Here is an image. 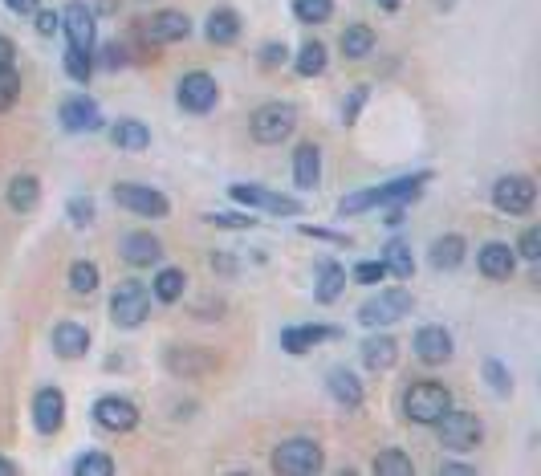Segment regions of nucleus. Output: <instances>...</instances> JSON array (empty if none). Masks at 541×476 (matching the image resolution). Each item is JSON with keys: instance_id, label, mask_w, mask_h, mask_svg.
I'll use <instances>...</instances> for the list:
<instances>
[{"instance_id": "a211bd4d", "label": "nucleus", "mask_w": 541, "mask_h": 476, "mask_svg": "<svg viewBox=\"0 0 541 476\" xmlns=\"http://www.w3.org/2000/svg\"><path fill=\"white\" fill-rule=\"evenodd\" d=\"M118 257H123L131 269H151V265H159L163 261V241L155 232H127L123 241H118Z\"/></svg>"}, {"instance_id": "5fc2aeb1", "label": "nucleus", "mask_w": 541, "mask_h": 476, "mask_svg": "<svg viewBox=\"0 0 541 476\" xmlns=\"http://www.w3.org/2000/svg\"><path fill=\"white\" fill-rule=\"evenodd\" d=\"M212 269H220V273H236V261H232L228 253H212Z\"/></svg>"}, {"instance_id": "a18cd8bd", "label": "nucleus", "mask_w": 541, "mask_h": 476, "mask_svg": "<svg viewBox=\"0 0 541 476\" xmlns=\"http://www.w3.org/2000/svg\"><path fill=\"white\" fill-rule=\"evenodd\" d=\"M350 277H354L358 285H379V281H387L391 273H387V265H383V257H379V261H358V265L350 269Z\"/></svg>"}, {"instance_id": "c9c22d12", "label": "nucleus", "mask_w": 541, "mask_h": 476, "mask_svg": "<svg viewBox=\"0 0 541 476\" xmlns=\"http://www.w3.org/2000/svg\"><path fill=\"white\" fill-rule=\"evenodd\" d=\"M371 468H375L379 476H411V472H415L411 456H407V452H399V448H387V452H379Z\"/></svg>"}, {"instance_id": "39448f33", "label": "nucleus", "mask_w": 541, "mask_h": 476, "mask_svg": "<svg viewBox=\"0 0 541 476\" xmlns=\"http://www.w3.org/2000/svg\"><path fill=\"white\" fill-rule=\"evenodd\" d=\"M326 468V456H322V444L310 440V436H289L273 448V472H285V476H310V472H322Z\"/></svg>"}, {"instance_id": "864d4df0", "label": "nucleus", "mask_w": 541, "mask_h": 476, "mask_svg": "<svg viewBox=\"0 0 541 476\" xmlns=\"http://www.w3.org/2000/svg\"><path fill=\"white\" fill-rule=\"evenodd\" d=\"M456 472L468 476V472H476V468H472V464H456V460H444V464H440V476H456Z\"/></svg>"}, {"instance_id": "e433bc0d", "label": "nucleus", "mask_w": 541, "mask_h": 476, "mask_svg": "<svg viewBox=\"0 0 541 476\" xmlns=\"http://www.w3.org/2000/svg\"><path fill=\"white\" fill-rule=\"evenodd\" d=\"M66 78L86 86L94 78V53H82V49H66Z\"/></svg>"}, {"instance_id": "412c9836", "label": "nucleus", "mask_w": 541, "mask_h": 476, "mask_svg": "<svg viewBox=\"0 0 541 476\" xmlns=\"http://www.w3.org/2000/svg\"><path fill=\"white\" fill-rule=\"evenodd\" d=\"M49 346L57 359H82L90 350V330L82 322H57L53 334H49Z\"/></svg>"}, {"instance_id": "4c0bfd02", "label": "nucleus", "mask_w": 541, "mask_h": 476, "mask_svg": "<svg viewBox=\"0 0 541 476\" xmlns=\"http://www.w3.org/2000/svg\"><path fill=\"white\" fill-rule=\"evenodd\" d=\"M74 472H78V476H110V472H114V460H110L106 452H82V456L74 460Z\"/></svg>"}, {"instance_id": "f8f14e48", "label": "nucleus", "mask_w": 541, "mask_h": 476, "mask_svg": "<svg viewBox=\"0 0 541 476\" xmlns=\"http://www.w3.org/2000/svg\"><path fill=\"white\" fill-rule=\"evenodd\" d=\"M62 33L70 41V49H82V53H94L98 45V17L86 0H70L62 9Z\"/></svg>"}, {"instance_id": "72a5a7b5", "label": "nucleus", "mask_w": 541, "mask_h": 476, "mask_svg": "<svg viewBox=\"0 0 541 476\" xmlns=\"http://www.w3.org/2000/svg\"><path fill=\"white\" fill-rule=\"evenodd\" d=\"M293 17L297 25H326L334 17V0H293Z\"/></svg>"}, {"instance_id": "dca6fc26", "label": "nucleus", "mask_w": 541, "mask_h": 476, "mask_svg": "<svg viewBox=\"0 0 541 476\" xmlns=\"http://www.w3.org/2000/svg\"><path fill=\"white\" fill-rule=\"evenodd\" d=\"M411 350H415V359H419V363L440 367V363H448V359H452L456 342H452V334H448L444 326H419V330H415V338H411Z\"/></svg>"}, {"instance_id": "6e6d98bb", "label": "nucleus", "mask_w": 541, "mask_h": 476, "mask_svg": "<svg viewBox=\"0 0 541 476\" xmlns=\"http://www.w3.org/2000/svg\"><path fill=\"white\" fill-rule=\"evenodd\" d=\"M13 472H17V464L9 456H0V476H13Z\"/></svg>"}, {"instance_id": "7ed1b4c3", "label": "nucleus", "mask_w": 541, "mask_h": 476, "mask_svg": "<svg viewBox=\"0 0 541 476\" xmlns=\"http://www.w3.org/2000/svg\"><path fill=\"white\" fill-rule=\"evenodd\" d=\"M151 318V289L143 281H118L110 293V322L118 330H139Z\"/></svg>"}, {"instance_id": "20e7f679", "label": "nucleus", "mask_w": 541, "mask_h": 476, "mask_svg": "<svg viewBox=\"0 0 541 476\" xmlns=\"http://www.w3.org/2000/svg\"><path fill=\"white\" fill-rule=\"evenodd\" d=\"M293 131H297V106L293 102H261L249 114V135L257 143H265V147L285 143Z\"/></svg>"}, {"instance_id": "393cba45", "label": "nucleus", "mask_w": 541, "mask_h": 476, "mask_svg": "<svg viewBox=\"0 0 541 476\" xmlns=\"http://www.w3.org/2000/svg\"><path fill=\"white\" fill-rule=\"evenodd\" d=\"M464 257H468V241H464L460 232L436 236V241H432V249H428V261H432V269H440V273H452V269H460V265H464Z\"/></svg>"}, {"instance_id": "4d7b16f0", "label": "nucleus", "mask_w": 541, "mask_h": 476, "mask_svg": "<svg viewBox=\"0 0 541 476\" xmlns=\"http://www.w3.org/2000/svg\"><path fill=\"white\" fill-rule=\"evenodd\" d=\"M399 5H403V0H379V9H383V13H395Z\"/></svg>"}, {"instance_id": "de8ad7c7", "label": "nucleus", "mask_w": 541, "mask_h": 476, "mask_svg": "<svg viewBox=\"0 0 541 476\" xmlns=\"http://www.w3.org/2000/svg\"><path fill=\"white\" fill-rule=\"evenodd\" d=\"M297 232H302V236H314V241H330V245H354L346 232H330V228H314V224H302Z\"/></svg>"}, {"instance_id": "1a4fd4ad", "label": "nucleus", "mask_w": 541, "mask_h": 476, "mask_svg": "<svg viewBox=\"0 0 541 476\" xmlns=\"http://www.w3.org/2000/svg\"><path fill=\"white\" fill-rule=\"evenodd\" d=\"M114 204L123 208V212H135V216H147V220H163L171 212V200L151 188V184H135V180H123V184H114L110 188Z\"/></svg>"}, {"instance_id": "423d86ee", "label": "nucleus", "mask_w": 541, "mask_h": 476, "mask_svg": "<svg viewBox=\"0 0 541 476\" xmlns=\"http://www.w3.org/2000/svg\"><path fill=\"white\" fill-rule=\"evenodd\" d=\"M411 289H403V285H391V289H379L375 297H367L363 306H358V322L363 326H371V330H379V326H395V322H403L407 314H411Z\"/></svg>"}, {"instance_id": "f257e3e1", "label": "nucleus", "mask_w": 541, "mask_h": 476, "mask_svg": "<svg viewBox=\"0 0 541 476\" xmlns=\"http://www.w3.org/2000/svg\"><path fill=\"white\" fill-rule=\"evenodd\" d=\"M432 184V171H415V175H399V180H387L379 188H363L338 200V216H358L371 208H387V204H411L424 196V188Z\"/></svg>"}, {"instance_id": "b1692460", "label": "nucleus", "mask_w": 541, "mask_h": 476, "mask_svg": "<svg viewBox=\"0 0 541 476\" xmlns=\"http://www.w3.org/2000/svg\"><path fill=\"white\" fill-rule=\"evenodd\" d=\"M326 391L338 407H363V383H358V375L350 367H330L326 371Z\"/></svg>"}, {"instance_id": "2eb2a0df", "label": "nucleus", "mask_w": 541, "mask_h": 476, "mask_svg": "<svg viewBox=\"0 0 541 476\" xmlns=\"http://www.w3.org/2000/svg\"><path fill=\"white\" fill-rule=\"evenodd\" d=\"M143 37H147L151 45L188 41V37H192V17L179 13V9H159V13H151V21H143Z\"/></svg>"}, {"instance_id": "473e14b6", "label": "nucleus", "mask_w": 541, "mask_h": 476, "mask_svg": "<svg viewBox=\"0 0 541 476\" xmlns=\"http://www.w3.org/2000/svg\"><path fill=\"white\" fill-rule=\"evenodd\" d=\"M383 265H387V273L391 277H399V281H411V273H415V261H411V245L407 241H387L383 245Z\"/></svg>"}, {"instance_id": "79ce46f5", "label": "nucleus", "mask_w": 541, "mask_h": 476, "mask_svg": "<svg viewBox=\"0 0 541 476\" xmlns=\"http://www.w3.org/2000/svg\"><path fill=\"white\" fill-rule=\"evenodd\" d=\"M521 261H529V265H537L541 261V228L537 224H529L525 232H521V241H517V249H513Z\"/></svg>"}, {"instance_id": "9b49d317", "label": "nucleus", "mask_w": 541, "mask_h": 476, "mask_svg": "<svg viewBox=\"0 0 541 476\" xmlns=\"http://www.w3.org/2000/svg\"><path fill=\"white\" fill-rule=\"evenodd\" d=\"M175 102H179V110H184V114H212V110H216V102H220V86H216V78H212V74L192 70V74L179 78V86H175Z\"/></svg>"}, {"instance_id": "bb28decb", "label": "nucleus", "mask_w": 541, "mask_h": 476, "mask_svg": "<svg viewBox=\"0 0 541 476\" xmlns=\"http://www.w3.org/2000/svg\"><path fill=\"white\" fill-rule=\"evenodd\" d=\"M240 33H245V25H240V13L228 9V5H224V9H212L208 21H204V37H208L212 45H236Z\"/></svg>"}, {"instance_id": "4468645a", "label": "nucleus", "mask_w": 541, "mask_h": 476, "mask_svg": "<svg viewBox=\"0 0 541 476\" xmlns=\"http://www.w3.org/2000/svg\"><path fill=\"white\" fill-rule=\"evenodd\" d=\"M57 123H62L70 135H94V131H102L106 118H102V106L94 98L74 94V98L62 102V110H57Z\"/></svg>"}, {"instance_id": "f3484780", "label": "nucleus", "mask_w": 541, "mask_h": 476, "mask_svg": "<svg viewBox=\"0 0 541 476\" xmlns=\"http://www.w3.org/2000/svg\"><path fill=\"white\" fill-rule=\"evenodd\" d=\"M62 424H66V395L57 387H41L33 395V428L41 436H57Z\"/></svg>"}, {"instance_id": "a19ab883", "label": "nucleus", "mask_w": 541, "mask_h": 476, "mask_svg": "<svg viewBox=\"0 0 541 476\" xmlns=\"http://www.w3.org/2000/svg\"><path fill=\"white\" fill-rule=\"evenodd\" d=\"M204 224H212V228H257L261 220H253V212H204Z\"/></svg>"}, {"instance_id": "8fccbe9b", "label": "nucleus", "mask_w": 541, "mask_h": 476, "mask_svg": "<svg viewBox=\"0 0 541 476\" xmlns=\"http://www.w3.org/2000/svg\"><path fill=\"white\" fill-rule=\"evenodd\" d=\"M102 66H106V70H123V66H127V45H118V41L106 45V49H102Z\"/></svg>"}, {"instance_id": "49530a36", "label": "nucleus", "mask_w": 541, "mask_h": 476, "mask_svg": "<svg viewBox=\"0 0 541 476\" xmlns=\"http://www.w3.org/2000/svg\"><path fill=\"white\" fill-rule=\"evenodd\" d=\"M367 94H371L367 86H354V90L346 94V102H342V123H346V127L358 123V114H363V106H367Z\"/></svg>"}, {"instance_id": "c03bdc74", "label": "nucleus", "mask_w": 541, "mask_h": 476, "mask_svg": "<svg viewBox=\"0 0 541 476\" xmlns=\"http://www.w3.org/2000/svg\"><path fill=\"white\" fill-rule=\"evenodd\" d=\"M485 383H489L497 395H509V391H513V375H509V367H505L501 359H485Z\"/></svg>"}, {"instance_id": "c756f323", "label": "nucleus", "mask_w": 541, "mask_h": 476, "mask_svg": "<svg viewBox=\"0 0 541 476\" xmlns=\"http://www.w3.org/2000/svg\"><path fill=\"white\" fill-rule=\"evenodd\" d=\"M110 143L118 151H147L151 131H147V123H139V118H118V123L110 127Z\"/></svg>"}, {"instance_id": "6e6552de", "label": "nucleus", "mask_w": 541, "mask_h": 476, "mask_svg": "<svg viewBox=\"0 0 541 476\" xmlns=\"http://www.w3.org/2000/svg\"><path fill=\"white\" fill-rule=\"evenodd\" d=\"M436 436H440V444L448 452H472V448H480V440H485V424H480L472 411L448 407L440 415V424H436Z\"/></svg>"}, {"instance_id": "5701e85b", "label": "nucleus", "mask_w": 541, "mask_h": 476, "mask_svg": "<svg viewBox=\"0 0 541 476\" xmlns=\"http://www.w3.org/2000/svg\"><path fill=\"white\" fill-rule=\"evenodd\" d=\"M289 66H293L297 78H322V74L330 70V49H326V41H318V37L302 41V49L289 57Z\"/></svg>"}, {"instance_id": "f03ea898", "label": "nucleus", "mask_w": 541, "mask_h": 476, "mask_svg": "<svg viewBox=\"0 0 541 476\" xmlns=\"http://www.w3.org/2000/svg\"><path fill=\"white\" fill-rule=\"evenodd\" d=\"M452 407V391L436 379H415L407 391H403V420L407 424H419V428H436L440 415Z\"/></svg>"}, {"instance_id": "cd10ccee", "label": "nucleus", "mask_w": 541, "mask_h": 476, "mask_svg": "<svg viewBox=\"0 0 541 476\" xmlns=\"http://www.w3.org/2000/svg\"><path fill=\"white\" fill-rule=\"evenodd\" d=\"M346 289V269L338 261H318V277H314V302L318 306H334Z\"/></svg>"}, {"instance_id": "9d476101", "label": "nucleus", "mask_w": 541, "mask_h": 476, "mask_svg": "<svg viewBox=\"0 0 541 476\" xmlns=\"http://www.w3.org/2000/svg\"><path fill=\"white\" fill-rule=\"evenodd\" d=\"M90 415H94V424H98L102 432H114V436L135 432L139 420H143V415H139V403L127 399V395H102V399H94Z\"/></svg>"}, {"instance_id": "c85d7f7f", "label": "nucleus", "mask_w": 541, "mask_h": 476, "mask_svg": "<svg viewBox=\"0 0 541 476\" xmlns=\"http://www.w3.org/2000/svg\"><path fill=\"white\" fill-rule=\"evenodd\" d=\"M399 359V342L391 334H371L363 342V367L367 371H391Z\"/></svg>"}, {"instance_id": "603ef678", "label": "nucleus", "mask_w": 541, "mask_h": 476, "mask_svg": "<svg viewBox=\"0 0 541 476\" xmlns=\"http://www.w3.org/2000/svg\"><path fill=\"white\" fill-rule=\"evenodd\" d=\"M5 9L17 13V17H33L41 9V0H5Z\"/></svg>"}, {"instance_id": "4be33fe9", "label": "nucleus", "mask_w": 541, "mask_h": 476, "mask_svg": "<svg viewBox=\"0 0 541 476\" xmlns=\"http://www.w3.org/2000/svg\"><path fill=\"white\" fill-rule=\"evenodd\" d=\"M322 180V147L318 143H297L293 151V184L302 192H314Z\"/></svg>"}, {"instance_id": "3c124183", "label": "nucleus", "mask_w": 541, "mask_h": 476, "mask_svg": "<svg viewBox=\"0 0 541 476\" xmlns=\"http://www.w3.org/2000/svg\"><path fill=\"white\" fill-rule=\"evenodd\" d=\"M5 66H17V45H13V37L0 33V70Z\"/></svg>"}, {"instance_id": "a878e982", "label": "nucleus", "mask_w": 541, "mask_h": 476, "mask_svg": "<svg viewBox=\"0 0 541 476\" xmlns=\"http://www.w3.org/2000/svg\"><path fill=\"white\" fill-rule=\"evenodd\" d=\"M375 45H379V37H375V29H371V25H363V21L346 25V29H342V37H338V49H342L346 62H363V57H371V53H375Z\"/></svg>"}, {"instance_id": "37998d69", "label": "nucleus", "mask_w": 541, "mask_h": 476, "mask_svg": "<svg viewBox=\"0 0 541 476\" xmlns=\"http://www.w3.org/2000/svg\"><path fill=\"white\" fill-rule=\"evenodd\" d=\"M66 216H70V224H74V228H90V224H94V216H98V208H94V200H90V196H74V200L66 204Z\"/></svg>"}, {"instance_id": "09e8293b", "label": "nucleus", "mask_w": 541, "mask_h": 476, "mask_svg": "<svg viewBox=\"0 0 541 476\" xmlns=\"http://www.w3.org/2000/svg\"><path fill=\"white\" fill-rule=\"evenodd\" d=\"M33 21H37V33L41 37H53L57 29H62V13H53V9H37Z\"/></svg>"}, {"instance_id": "7c9ffc66", "label": "nucleus", "mask_w": 541, "mask_h": 476, "mask_svg": "<svg viewBox=\"0 0 541 476\" xmlns=\"http://www.w3.org/2000/svg\"><path fill=\"white\" fill-rule=\"evenodd\" d=\"M184 293H188V273H184V269H171V265H167V269L155 273V281H151V297H155V302L175 306Z\"/></svg>"}, {"instance_id": "6ab92c4d", "label": "nucleus", "mask_w": 541, "mask_h": 476, "mask_svg": "<svg viewBox=\"0 0 541 476\" xmlns=\"http://www.w3.org/2000/svg\"><path fill=\"white\" fill-rule=\"evenodd\" d=\"M476 269H480V277H489V281H509L513 273H517V253H513V245H505V241H485L476 249Z\"/></svg>"}, {"instance_id": "aec40b11", "label": "nucleus", "mask_w": 541, "mask_h": 476, "mask_svg": "<svg viewBox=\"0 0 541 476\" xmlns=\"http://www.w3.org/2000/svg\"><path fill=\"white\" fill-rule=\"evenodd\" d=\"M334 338H342L338 326H314V322H306V326H285V330H281V350H285V354H306V350H314L318 342H334Z\"/></svg>"}, {"instance_id": "ddd939ff", "label": "nucleus", "mask_w": 541, "mask_h": 476, "mask_svg": "<svg viewBox=\"0 0 541 476\" xmlns=\"http://www.w3.org/2000/svg\"><path fill=\"white\" fill-rule=\"evenodd\" d=\"M533 200H537V184L529 175H501L493 184V204L505 216H525L533 208Z\"/></svg>"}, {"instance_id": "ea45409f", "label": "nucleus", "mask_w": 541, "mask_h": 476, "mask_svg": "<svg viewBox=\"0 0 541 476\" xmlns=\"http://www.w3.org/2000/svg\"><path fill=\"white\" fill-rule=\"evenodd\" d=\"M289 45L285 41H265L261 49H257V62H261V70H281V66H289Z\"/></svg>"}, {"instance_id": "0eeeda50", "label": "nucleus", "mask_w": 541, "mask_h": 476, "mask_svg": "<svg viewBox=\"0 0 541 476\" xmlns=\"http://www.w3.org/2000/svg\"><path fill=\"white\" fill-rule=\"evenodd\" d=\"M228 196L249 208V212H269V216H302L306 204L297 196H285V192H273L265 184H228Z\"/></svg>"}, {"instance_id": "58836bf2", "label": "nucleus", "mask_w": 541, "mask_h": 476, "mask_svg": "<svg viewBox=\"0 0 541 476\" xmlns=\"http://www.w3.org/2000/svg\"><path fill=\"white\" fill-rule=\"evenodd\" d=\"M17 98H21V74H17V66H5L0 70V114L13 110Z\"/></svg>"}, {"instance_id": "2f4dec72", "label": "nucleus", "mask_w": 541, "mask_h": 476, "mask_svg": "<svg viewBox=\"0 0 541 476\" xmlns=\"http://www.w3.org/2000/svg\"><path fill=\"white\" fill-rule=\"evenodd\" d=\"M41 204V180L37 175H13L9 184V208L13 212H33Z\"/></svg>"}, {"instance_id": "f704fd0d", "label": "nucleus", "mask_w": 541, "mask_h": 476, "mask_svg": "<svg viewBox=\"0 0 541 476\" xmlns=\"http://www.w3.org/2000/svg\"><path fill=\"white\" fill-rule=\"evenodd\" d=\"M66 277H70V289H74L78 297H90V293L102 285V269H98L94 261H74Z\"/></svg>"}]
</instances>
